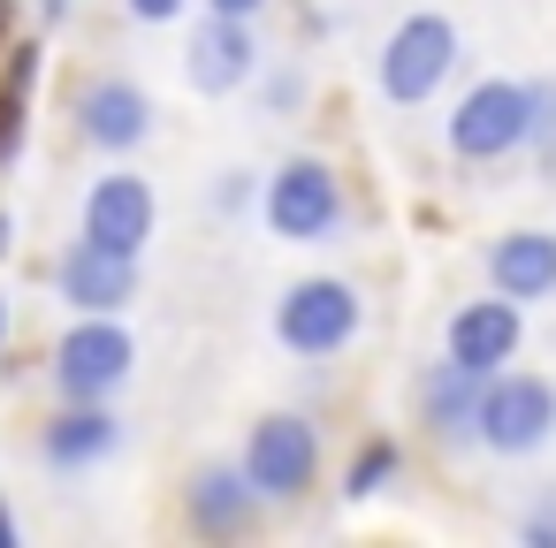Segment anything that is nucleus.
I'll return each mask as SVG.
<instances>
[{
  "instance_id": "9b49d317",
  "label": "nucleus",
  "mask_w": 556,
  "mask_h": 548,
  "mask_svg": "<svg viewBox=\"0 0 556 548\" xmlns=\"http://www.w3.org/2000/svg\"><path fill=\"white\" fill-rule=\"evenodd\" d=\"M62 297L77 305V313H123L130 305V290H138V259L130 252H108V244H70L62 252Z\"/></svg>"
},
{
  "instance_id": "7ed1b4c3",
  "label": "nucleus",
  "mask_w": 556,
  "mask_h": 548,
  "mask_svg": "<svg viewBox=\"0 0 556 548\" xmlns=\"http://www.w3.org/2000/svg\"><path fill=\"white\" fill-rule=\"evenodd\" d=\"M518 145H533V85H503V77L472 85L450 115V153L457 161H503Z\"/></svg>"
},
{
  "instance_id": "6e6552de",
  "label": "nucleus",
  "mask_w": 556,
  "mask_h": 548,
  "mask_svg": "<svg viewBox=\"0 0 556 548\" xmlns=\"http://www.w3.org/2000/svg\"><path fill=\"white\" fill-rule=\"evenodd\" d=\"M518 343H526V313L495 290V297H472V305H457V320H450V335H442V351H450V366H465V373H495V366H510L518 358Z\"/></svg>"
},
{
  "instance_id": "9d476101",
  "label": "nucleus",
  "mask_w": 556,
  "mask_h": 548,
  "mask_svg": "<svg viewBox=\"0 0 556 548\" xmlns=\"http://www.w3.org/2000/svg\"><path fill=\"white\" fill-rule=\"evenodd\" d=\"M146 130H153V100H146L138 85L100 77V85L77 92V138H85V145H100V153H130V145H146Z\"/></svg>"
},
{
  "instance_id": "f257e3e1",
  "label": "nucleus",
  "mask_w": 556,
  "mask_h": 548,
  "mask_svg": "<svg viewBox=\"0 0 556 548\" xmlns=\"http://www.w3.org/2000/svg\"><path fill=\"white\" fill-rule=\"evenodd\" d=\"M548 434H556V388L541 373H503L495 366L472 396V442L495 449V457H533Z\"/></svg>"
},
{
  "instance_id": "5701e85b",
  "label": "nucleus",
  "mask_w": 556,
  "mask_h": 548,
  "mask_svg": "<svg viewBox=\"0 0 556 548\" xmlns=\"http://www.w3.org/2000/svg\"><path fill=\"white\" fill-rule=\"evenodd\" d=\"M0 31H9V0H0Z\"/></svg>"
},
{
  "instance_id": "2eb2a0df",
  "label": "nucleus",
  "mask_w": 556,
  "mask_h": 548,
  "mask_svg": "<svg viewBox=\"0 0 556 548\" xmlns=\"http://www.w3.org/2000/svg\"><path fill=\"white\" fill-rule=\"evenodd\" d=\"M184 510H191V525H199V533H237V525L260 510V495H252V480H244L237 464H206V472L191 480Z\"/></svg>"
},
{
  "instance_id": "b1692460",
  "label": "nucleus",
  "mask_w": 556,
  "mask_h": 548,
  "mask_svg": "<svg viewBox=\"0 0 556 548\" xmlns=\"http://www.w3.org/2000/svg\"><path fill=\"white\" fill-rule=\"evenodd\" d=\"M0 328H9V313H0Z\"/></svg>"
},
{
  "instance_id": "6ab92c4d",
  "label": "nucleus",
  "mask_w": 556,
  "mask_h": 548,
  "mask_svg": "<svg viewBox=\"0 0 556 548\" xmlns=\"http://www.w3.org/2000/svg\"><path fill=\"white\" fill-rule=\"evenodd\" d=\"M176 9H184V0H130V16H138V24H168Z\"/></svg>"
},
{
  "instance_id": "0eeeda50",
  "label": "nucleus",
  "mask_w": 556,
  "mask_h": 548,
  "mask_svg": "<svg viewBox=\"0 0 556 548\" xmlns=\"http://www.w3.org/2000/svg\"><path fill=\"white\" fill-rule=\"evenodd\" d=\"M275 335H282L298 358H336V351L358 335V290L336 282V275L298 282V290L275 305Z\"/></svg>"
},
{
  "instance_id": "f03ea898",
  "label": "nucleus",
  "mask_w": 556,
  "mask_h": 548,
  "mask_svg": "<svg viewBox=\"0 0 556 548\" xmlns=\"http://www.w3.org/2000/svg\"><path fill=\"white\" fill-rule=\"evenodd\" d=\"M457 69V24L450 16H404L389 39H381V100L396 107H419L442 92V77Z\"/></svg>"
},
{
  "instance_id": "412c9836",
  "label": "nucleus",
  "mask_w": 556,
  "mask_h": 548,
  "mask_svg": "<svg viewBox=\"0 0 556 548\" xmlns=\"http://www.w3.org/2000/svg\"><path fill=\"white\" fill-rule=\"evenodd\" d=\"M0 548H16V518L9 510H0Z\"/></svg>"
},
{
  "instance_id": "a211bd4d",
  "label": "nucleus",
  "mask_w": 556,
  "mask_h": 548,
  "mask_svg": "<svg viewBox=\"0 0 556 548\" xmlns=\"http://www.w3.org/2000/svg\"><path fill=\"white\" fill-rule=\"evenodd\" d=\"M396 464H404V449L374 434V442H366V449L351 457V472H343V495H351V502H366V495H381V487L396 480Z\"/></svg>"
},
{
  "instance_id": "aec40b11",
  "label": "nucleus",
  "mask_w": 556,
  "mask_h": 548,
  "mask_svg": "<svg viewBox=\"0 0 556 548\" xmlns=\"http://www.w3.org/2000/svg\"><path fill=\"white\" fill-rule=\"evenodd\" d=\"M206 9H214V16H237V24H252V16L267 9V0H206Z\"/></svg>"
},
{
  "instance_id": "39448f33",
  "label": "nucleus",
  "mask_w": 556,
  "mask_h": 548,
  "mask_svg": "<svg viewBox=\"0 0 556 548\" xmlns=\"http://www.w3.org/2000/svg\"><path fill=\"white\" fill-rule=\"evenodd\" d=\"M237 472H244L252 495H267V502L305 495L313 472H320V434H313V419H298V411L260 419V426L244 434V464H237Z\"/></svg>"
},
{
  "instance_id": "20e7f679",
  "label": "nucleus",
  "mask_w": 556,
  "mask_h": 548,
  "mask_svg": "<svg viewBox=\"0 0 556 548\" xmlns=\"http://www.w3.org/2000/svg\"><path fill=\"white\" fill-rule=\"evenodd\" d=\"M130 366H138V343H130V328L108 320V313H85V320L62 335V351H54V381H62L70 404H108V396L130 381Z\"/></svg>"
},
{
  "instance_id": "dca6fc26",
  "label": "nucleus",
  "mask_w": 556,
  "mask_h": 548,
  "mask_svg": "<svg viewBox=\"0 0 556 548\" xmlns=\"http://www.w3.org/2000/svg\"><path fill=\"white\" fill-rule=\"evenodd\" d=\"M472 396H480V373H465V366H434L427 373V426H434V442H472Z\"/></svg>"
},
{
  "instance_id": "423d86ee",
  "label": "nucleus",
  "mask_w": 556,
  "mask_h": 548,
  "mask_svg": "<svg viewBox=\"0 0 556 548\" xmlns=\"http://www.w3.org/2000/svg\"><path fill=\"white\" fill-rule=\"evenodd\" d=\"M267 229L282 244H328L343 229V183L328 161H290L267 183Z\"/></svg>"
},
{
  "instance_id": "f8f14e48",
  "label": "nucleus",
  "mask_w": 556,
  "mask_h": 548,
  "mask_svg": "<svg viewBox=\"0 0 556 548\" xmlns=\"http://www.w3.org/2000/svg\"><path fill=\"white\" fill-rule=\"evenodd\" d=\"M252 69H260L252 24H237V16H206L199 39H191V85H199V92H237Z\"/></svg>"
},
{
  "instance_id": "1a4fd4ad",
  "label": "nucleus",
  "mask_w": 556,
  "mask_h": 548,
  "mask_svg": "<svg viewBox=\"0 0 556 548\" xmlns=\"http://www.w3.org/2000/svg\"><path fill=\"white\" fill-rule=\"evenodd\" d=\"M153 183L146 176H130V168H115V176H100L92 191H85V237L92 244H108V252H146V237H153Z\"/></svg>"
},
{
  "instance_id": "4be33fe9",
  "label": "nucleus",
  "mask_w": 556,
  "mask_h": 548,
  "mask_svg": "<svg viewBox=\"0 0 556 548\" xmlns=\"http://www.w3.org/2000/svg\"><path fill=\"white\" fill-rule=\"evenodd\" d=\"M0 252H9V214H0Z\"/></svg>"
},
{
  "instance_id": "4468645a",
  "label": "nucleus",
  "mask_w": 556,
  "mask_h": 548,
  "mask_svg": "<svg viewBox=\"0 0 556 548\" xmlns=\"http://www.w3.org/2000/svg\"><path fill=\"white\" fill-rule=\"evenodd\" d=\"M115 442H123V426H115L100 404H70V411L47 426V464H54V472H85V464H100Z\"/></svg>"
},
{
  "instance_id": "f3484780",
  "label": "nucleus",
  "mask_w": 556,
  "mask_h": 548,
  "mask_svg": "<svg viewBox=\"0 0 556 548\" xmlns=\"http://www.w3.org/2000/svg\"><path fill=\"white\" fill-rule=\"evenodd\" d=\"M31 85H39V47H16L9 77H0V161H16L24 145V115H31Z\"/></svg>"
},
{
  "instance_id": "ddd939ff",
  "label": "nucleus",
  "mask_w": 556,
  "mask_h": 548,
  "mask_svg": "<svg viewBox=\"0 0 556 548\" xmlns=\"http://www.w3.org/2000/svg\"><path fill=\"white\" fill-rule=\"evenodd\" d=\"M488 282L510 297V305H533L556 290V237L548 229H510L495 252H488Z\"/></svg>"
}]
</instances>
